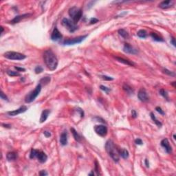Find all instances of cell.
Wrapping results in <instances>:
<instances>
[{"label": "cell", "instance_id": "6da1fadb", "mask_svg": "<svg viewBox=\"0 0 176 176\" xmlns=\"http://www.w3.org/2000/svg\"><path fill=\"white\" fill-rule=\"evenodd\" d=\"M44 61L47 68L51 71H54L57 68L58 58L52 50H47L43 55Z\"/></svg>", "mask_w": 176, "mask_h": 176}, {"label": "cell", "instance_id": "7a4b0ae2", "mask_svg": "<svg viewBox=\"0 0 176 176\" xmlns=\"http://www.w3.org/2000/svg\"><path fill=\"white\" fill-rule=\"evenodd\" d=\"M105 149L107 154H109L112 160L115 162H118L120 160V154H119V148L118 146L116 145L114 142L112 140H107V142L105 144Z\"/></svg>", "mask_w": 176, "mask_h": 176}, {"label": "cell", "instance_id": "3957f363", "mask_svg": "<svg viewBox=\"0 0 176 176\" xmlns=\"http://www.w3.org/2000/svg\"><path fill=\"white\" fill-rule=\"evenodd\" d=\"M68 13L70 16L72 18L74 24H76L79 20L82 18V10L80 8H78L76 6H73L69 9Z\"/></svg>", "mask_w": 176, "mask_h": 176}, {"label": "cell", "instance_id": "277c9868", "mask_svg": "<svg viewBox=\"0 0 176 176\" xmlns=\"http://www.w3.org/2000/svg\"><path fill=\"white\" fill-rule=\"evenodd\" d=\"M35 158H36L41 163H45L48 160V156L44 152L41 151H38V150H36L34 148H32L31 151H30V158L34 159Z\"/></svg>", "mask_w": 176, "mask_h": 176}, {"label": "cell", "instance_id": "5b68a950", "mask_svg": "<svg viewBox=\"0 0 176 176\" xmlns=\"http://www.w3.org/2000/svg\"><path fill=\"white\" fill-rule=\"evenodd\" d=\"M41 88L42 86L40 83H38V85H36V87L34 90L31 91L25 97V101L27 103H30L32 102L36 99V98L38 96V94H40L41 90Z\"/></svg>", "mask_w": 176, "mask_h": 176}, {"label": "cell", "instance_id": "8992f818", "mask_svg": "<svg viewBox=\"0 0 176 176\" xmlns=\"http://www.w3.org/2000/svg\"><path fill=\"white\" fill-rule=\"evenodd\" d=\"M4 57H6L8 59L10 60H24L26 58V56L23 54L22 53H19L17 52H13V51H9L4 53Z\"/></svg>", "mask_w": 176, "mask_h": 176}, {"label": "cell", "instance_id": "52a82bcc", "mask_svg": "<svg viewBox=\"0 0 176 176\" xmlns=\"http://www.w3.org/2000/svg\"><path fill=\"white\" fill-rule=\"evenodd\" d=\"M61 24L64 27L67 28L70 32H74V31L78 29V26L76 24H74L72 20L68 19V18H63Z\"/></svg>", "mask_w": 176, "mask_h": 176}, {"label": "cell", "instance_id": "ba28073f", "mask_svg": "<svg viewBox=\"0 0 176 176\" xmlns=\"http://www.w3.org/2000/svg\"><path fill=\"white\" fill-rule=\"evenodd\" d=\"M88 34L86 35H82L77 36L76 38H72V39H67L63 41V44L65 46H71V45H74V44H80L82 41H84L85 38L88 37Z\"/></svg>", "mask_w": 176, "mask_h": 176}, {"label": "cell", "instance_id": "9c48e42d", "mask_svg": "<svg viewBox=\"0 0 176 176\" xmlns=\"http://www.w3.org/2000/svg\"><path fill=\"white\" fill-rule=\"evenodd\" d=\"M94 128V131L96 134L101 137H104L107 134L108 129H107V126H104V125H102V124L95 125Z\"/></svg>", "mask_w": 176, "mask_h": 176}, {"label": "cell", "instance_id": "30bf717a", "mask_svg": "<svg viewBox=\"0 0 176 176\" xmlns=\"http://www.w3.org/2000/svg\"><path fill=\"white\" fill-rule=\"evenodd\" d=\"M138 98L140 100V101L144 102H148L149 100V97L148 96V94L146 92V91L144 88H141L138 91Z\"/></svg>", "mask_w": 176, "mask_h": 176}, {"label": "cell", "instance_id": "8fae6325", "mask_svg": "<svg viewBox=\"0 0 176 176\" xmlns=\"http://www.w3.org/2000/svg\"><path fill=\"white\" fill-rule=\"evenodd\" d=\"M28 110V107L26 105H23L22 107H20L19 109L17 110H13V111H10V112H8L7 114L8 116H15L22 114V113H24L25 112H26V110Z\"/></svg>", "mask_w": 176, "mask_h": 176}, {"label": "cell", "instance_id": "7c38bea8", "mask_svg": "<svg viewBox=\"0 0 176 176\" xmlns=\"http://www.w3.org/2000/svg\"><path fill=\"white\" fill-rule=\"evenodd\" d=\"M51 39L52 41H56L58 40H60L61 38H63V35L62 34L59 32V30H58V28L56 27H55L54 28V30L52 31V34H51Z\"/></svg>", "mask_w": 176, "mask_h": 176}, {"label": "cell", "instance_id": "4fadbf2b", "mask_svg": "<svg viewBox=\"0 0 176 176\" xmlns=\"http://www.w3.org/2000/svg\"><path fill=\"white\" fill-rule=\"evenodd\" d=\"M123 51L127 54H138V50L129 44H124L123 47Z\"/></svg>", "mask_w": 176, "mask_h": 176}, {"label": "cell", "instance_id": "5bb4252c", "mask_svg": "<svg viewBox=\"0 0 176 176\" xmlns=\"http://www.w3.org/2000/svg\"><path fill=\"white\" fill-rule=\"evenodd\" d=\"M160 144H161V146H162V147L164 148L165 151H166V152L167 154H170V153L172 152V147H171V146L170 145V143L168 142L167 138L163 139V140L161 141Z\"/></svg>", "mask_w": 176, "mask_h": 176}, {"label": "cell", "instance_id": "9a60e30c", "mask_svg": "<svg viewBox=\"0 0 176 176\" xmlns=\"http://www.w3.org/2000/svg\"><path fill=\"white\" fill-rule=\"evenodd\" d=\"M30 15H31V14H29V13H26V14H21V15H18V16H15L12 20H11L10 22V23L11 24H17V23H19V22H21L22 19H26V18H27V17H28V16H30Z\"/></svg>", "mask_w": 176, "mask_h": 176}, {"label": "cell", "instance_id": "2e32d148", "mask_svg": "<svg viewBox=\"0 0 176 176\" xmlns=\"http://www.w3.org/2000/svg\"><path fill=\"white\" fill-rule=\"evenodd\" d=\"M174 1L173 0H167V1H163L159 4L160 8H162V9H167L170 7H172L174 5Z\"/></svg>", "mask_w": 176, "mask_h": 176}, {"label": "cell", "instance_id": "e0dca14e", "mask_svg": "<svg viewBox=\"0 0 176 176\" xmlns=\"http://www.w3.org/2000/svg\"><path fill=\"white\" fill-rule=\"evenodd\" d=\"M115 58L116 60L120 62V63H123L124 65H126V66H134L135 63L134 62H132L131 60H128V59H125L124 58L122 57H118V56H116Z\"/></svg>", "mask_w": 176, "mask_h": 176}, {"label": "cell", "instance_id": "ac0fdd59", "mask_svg": "<svg viewBox=\"0 0 176 176\" xmlns=\"http://www.w3.org/2000/svg\"><path fill=\"white\" fill-rule=\"evenodd\" d=\"M60 143L61 145L66 146L68 144V133L63 132L60 136Z\"/></svg>", "mask_w": 176, "mask_h": 176}, {"label": "cell", "instance_id": "d6986e66", "mask_svg": "<svg viewBox=\"0 0 176 176\" xmlns=\"http://www.w3.org/2000/svg\"><path fill=\"white\" fill-rule=\"evenodd\" d=\"M50 113V111L49 110H45L42 112L41 118H40V122L41 123H43V122H44L48 118Z\"/></svg>", "mask_w": 176, "mask_h": 176}, {"label": "cell", "instance_id": "ffe728a7", "mask_svg": "<svg viewBox=\"0 0 176 176\" xmlns=\"http://www.w3.org/2000/svg\"><path fill=\"white\" fill-rule=\"evenodd\" d=\"M17 158V154L16 152L14 151H11V152H8V154H6V159L8 160V161H14Z\"/></svg>", "mask_w": 176, "mask_h": 176}, {"label": "cell", "instance_id": "44dd1931", "mask_svg": "<svg viewBox=\"0 0 176 176\" xmlns=\"http://www.w3.org/2000/svg\"><path fill=\"white\" fill-rule=\"evenodd\" d=\"M122 89H123V90L126 92V93H127L128 94H129V95H132V94H134V90H133V88L130 86V85H129L128 84H124L123 86H122Z\"/></svg>", "mask_w": 176, "mask_h": 176}, {"label": "cell", "instance_id": "7402d4cb", "mask_svg": "<svg viewBox=\"0 0 176 176\" xmlns=\"http://www.w3.org/2000/svg\"><path fill=\"white\" fill-rule=\"evenodd\" d=\"M119 154H120V156L122 157L124 159H127L129 158V151H127L126 149H125V148L120 149L119 150Z\"/></svg>", "mask_w": 176, "mask_h": 176}, {"label": "cell", "instance_id": "603a6c76", "mask_svg": "<svg viewBox=\"0 0 176 176\" xmlns=\"http://www.w3.org/2000/svg\"><path fill=\"white\" fill-rule=\"evenodd\" d=\"M151 36L153 38L154 40L156 41H159V42H163L164 41V39L162 38V36H160L159 34H158L156 32H151L150 34Z\"/></svg>", "mask_w": 176, "mask_h": 176}, {"label": "cell", "instance_id": "cb8c5ba5", "mask_svg": "<svg viewBox=\"0 0 176 176\" xmlns=\"http://www.w3.org/2000/svg\"><path fill=\"white\" fill-rule=\"evenodd\" d=\"M70 130H71L72 133V134H73V136H74L75 140L77 141V142H80V140H81V137H80V136L78 134V132H77L74 129V128H71Z\"/></svg>", "mask_w": 176, "mask_h": 176}, {"label": "cell", "instance_id": "d4e9b609", "mask_svg": "<svg viewBox=\"0 0 176 176\" xmlns=\"http://www.w3.org/2000/svg\"><path fill=\"white\" fill-rule=\"evenodd\" d=\"M118 34H119V35L121 36H122V38H124V39L129 38V33L127 32L125 30H124V29H120V30H118Z\"/></svg>", "mask_w": 176, "mask_h": 176}, {"label": "cell", "instance_id": "484cf974", "mask_svg": "<svg viewBox=\"0 0 176 176\" xmlns=\"http://www.w3.org/2000/svg\"><path fill=\"white\" fill-rule=\"evenodd\" d=\"M150 116H151V119H152V120L154 121V122H155V124H156L157 126H158L159 127H160V126H162V122H160V121H159L158 119L156 118V116L154 115V114L153 112H151L150 113Z\"/></svg>", "mask_w": 176, "mask_h": 176}, {"label": "cell", "instance_id": "4316f807", "mask_svg": "<svg viewBox=\"0 0 176 176\" xmlns=\"http://www.w3.org/2000/svg\"><path fill=\"white\" fill-rule=\"evenodd\" d=\"M138 36H139L140 38H145L147 37V32L144 30H140L137 32Z\"/></svg>", "mask_w": 176, "mask_h": 176}, {"label": "cell", "instance_id": "83f0119b", "mask_svg": "<svg viewBox=\"0 0 176 176\" xmlns=\"http://www.w3.org/2000/svg\"><path fill=\"white\" fill-rule=\"evenodd\" d=\"M50 80H51L50 77H49V76L44 77V78H42L40 80L39 83H40L41 85H47V84H48V83L50 82Z\"/></svg>", "mask_w": 176, "mask_h": 176}, {"label": "cell", "instance_id": "f1b7e54d", "mask_svg": "<svg viewBox=\"0 0 176 176\" xmlns=\"http://www.w3.org/2000/svg\"><path fill=\"white\" fill-rule=\"evenodd\" d=\"M160 95L162 96H163L164 98L166 100H169L168 99H169V98H168V93L166 91H165L164 89H161L160 90Z\"/></svg>", "mask_w": 176, "mask_h": 176}, {"label": "cell", "instance_id": "f546056e", "mask_svg": "<svg viewBox=\"0 0 176 176\" xmlns=\"http://www.w3.org/2000/svg\"><path fill=\"white\" fill-rule=\"evenodd\" d=\"M162 72H163V73H164L165 74H167L168 76H176V74H175L174 72L170 71V70H168L167 69L163 68L162 69Z\"/></svg>", "mask_w": 176, "mask_h": 176}, {"label": "cell", "instance_id": "4dcf8cb0", "mask_svg": "<svg viewBox=\"0 0 176 176\" xmlns=\"http://www.w3.org/2000/svg\"><path fill=\"white\" fill-rule=\"evenodd\" d=\"M6 73L10 76H20L21 74L19 73V72H14L12 71V70H8L6 72Z\"/></svg>", "mask_w": 176, "mask_h": 176}, {"label": "cell", "instance_id": "1f68e13d", "mask_svg": "<svg viewBox=\"0 0 176 176\" xmlns=\"http://www.w3.org/2000/svg\"><path fill=\"white\" fill-rule=\"evenodd\" d=\"M43 71H44V68L40 66H36L35 68V69H34V72H35L36 74H40V73H41Z\"/></svg>", "mask_w": 176, "mask_h": 176}, {"label": "cell", "instance_id": "d6a6232c", "mask_svg": "<svg viewBox=\"0 0 176 176\" xmlns=\"http://www.w3.org/2000/svg\"><path fill=\"white\" fill-rule=\"evenodd\" d=\"M100 89L101 90L105 92L106 93H109L110 91H111V89H110V88H107L106 86H104V85H100Z\"/></svg>", "mask_w": 176, "mask_h": 176}, {"label": "cell", "instance_id": "836d02e7", "mask_svg": "<svg viewBox=\"0 0 176 176\" xmlns=\"http://www.w3.org/2000/svg\"><path fill=\"white\" fill-rule=\"evenodd\" d=\"M156 110L160 114H161V115H162V116L165 115L164 112V111L162 110V108H161V107H156Z\"/></svg>", "mask_w": 176, "mask_h": 176}, {"label": "cell", "instance_id": "e575fe53", "mask_svg": "<svg viewBox=\"0 0 176 176\" xmlns=\"http://www.w3.org/2000/svg\"><path fill=\"white\" fill-rule=\"evenodd\" d=\"M103 80H113L114 78L112 77L108 76H106V75H103V76H101Z\"/></svg>", "mask_w": 176, "mask_h": 176}, {"label": "cell", "instance_id": "d590c367", "mask_svg": "<svg viewBox=\"0 0 176 176\" xmlns=\"http://www.w3.org/2000/svg\"><path fill=\"white\" fill-rule=\"evenodd\" d=\"M0 96H1V98L3 99V100H8V97L6 96L5 94H4V93L2 91L1 92V94H0Z\"/></svg>", "mask_w": 176, "mask_h": 176}, {"label": "cell", "instance_id": "8d00e7d4", "mask_svg": "<svg viewBox=\"0 0 176 176\" xmlns=\"http://www.w3.org/2000/svg\"><path fill=\"white\" fill-rule=\"evenodd\" d=\"M135 142L136 144H138V145H142V140L140 139V138H137L135 140Z\"/></svg>", "mask_w": 176, "mask_h": 176}, {"label": "cell", "instance_id": "74e56055", "mask_svg": "<svg viewBox=\"0 0 176 176\" xmlns=\"http://www.w3.org/2000/svg\"><path fill=\"white\" fill-rule=\"evenodd\" d=\"M14 69L16 70L17 72H25L26 71V69L24 68H19V67H17V66H14Z\"/></svg>", "mask_w": 176, "mask_h": 176}, {"label": "cell", "instance_id": "f35d334b", "mask_svg": "<svg viewBox=\"0 0 176 176\" xmlns=\"http://www.w3.org/2000/svg\"><path fill=\"white\" fill-rule=\"evenodd\" d=\"M98 22V19H96V18H92V19H90V24H96V23H97Z\"/></svg>", "mask_w": 176, "mask_h": 176}, {"label": "cell", "instance_id": "ab89813d", "mask_svg": "<svg viewBox=\"0 0 176 176\" xmlns=\"http://www.w3.org/2000/svg\"><path fill=\"white\" fill-rule=\"evenodd\" d=\"M132 118H137L138 114L136 110H132Z\"/></svg>", "mask_w": 176, "mask_h": 176}, {"label": "cell", "instance_id": "60d3db41", "mask_svg": "<svg viewBox=\"0 0 176 176\" xmlns=\"http://www.w3.org/2000/svg\"><path fill=\"white\" fill-rule=\"evenodd\" d=\"M95 170L96 171V174L99 175V171H98V162L97 161H95Z\"/></svg>", "mask_w": 176, "mask_h": 176}, {"label": "cell", "instance_id": "b9f144b4", "mask_svg": "<svg viewBox=\"0 0 176 176\" xmlns=\"http://www.w3.org/2000/svg\"><path fill=\"white\" fill-rule=\"evenodd\" d=\"M44 134L46 138H49L51 136V134H50V132H48V131H44Z\"/></svg>", "mask_w": 176, "mask_h": 176}, {"label": "cell", "instance_id": "7bdbcfd3", "mask_svg": "<svg viewBox=\"0 0 176 176\" xmlns=\"http://www.w3.org/2000/svg\"><path fill=\"white\" fill-rule=\"evenodd\" d=\"M170 44H172V45H173L174 47L176 46V39H175V38H174V37H171V38H170Z\"/></svg>", "mask_w": 176, "mask_h": 176}, {"label": "cell", "instance_id": "ee69618b", "mask_svg": "<svg viewBox=\"0 0 176 176\" xmlns=\"http://www.w3.org/2000/svg\"><path fill=\"white\" fill-rule=\"evenodd\" d=\"M39 175L41 176H48V173H47L46 170H42L39 172Z\"/></svg>", "mask_w": 176, "mask_h": 176}, {"label": "cell", "instance_id": "f6af8a7d", "mask_svg": "<svg viewBox=\"0 0 176 176\" xmlns=\"http://www.w3.org/2000/svg\"><path fill=\"white\" fill-rule=\"evenodd\" d=\"M144 163H145V165L146 167L147 168L149 167V162H148V160L145 159V160H144Z\"/></svg>", "mask_w": 176, "mask_h": 176}, {"label": "cell", "instance_id": "bcb514c9", "mask_svg": "<svg viewBox=\"0 0 176 176\" xmlns=\"http://www.w3.org/2000/svg\"><path fill=\"white\" fill-rule=\"evenodd\" d=\"M2 126L6 128H10V124H2Z\"/></svg>", "mask_w": 176, "mask_h": 176}, {"label": "cell", "instance_id": "7dc6e473", "mask_svg": "<svg viewBox=\"0 0 176 176\" xmlns=\"http://www.w3.org/2000/svg\"><path fill=\"white\" fill-rule=\"evenodd\" d=\"M89 176H94V170H92L90 173H89Z\"/></svg>", "mask_w": 176, "mask_h": 176}, {"label": "cell", "instance_id": "c3c4849f", "mask_svg": "<svg viewBox=\"0 0 176 176\" xmlns=\"http://www.w3.org/2000/svg\"><path fill=\"white\" fill-rule=\"evenodd\" d=\"M1 29H2V31H1V34H2L3 32H4V28H3V26H1Z\"/></svg>", "mask_w": 176, "mask_h": 176}, {"label": "cell", "instance_id": "681fc988", "mask_svg": "<svg viewBox=\"0 0 176 176\" xmlns=\"http://www.w3.org/2000/svg\"><path fill=\"white\" fill-rule=\"evenodd\" d=\"M171 84L173 85V86L174 87V88H176V82H173Z\"/></svg>", "mask_w": 176, "mask_h": 176}, {"label": "cell", "instance_id": "f907efd6", "mask_svg": "<svg viewBox=\"0 0 176 176\" xmlns=\"http://www.w3.org/2000/svg\"><path fill=\"white\" fill-rule=\"evenodd\" d=\"M176 134H174L173 135V138H174V140H176Z\"/></svg>", "mask_w": 176, "mask_h": 176}]
</instances>
